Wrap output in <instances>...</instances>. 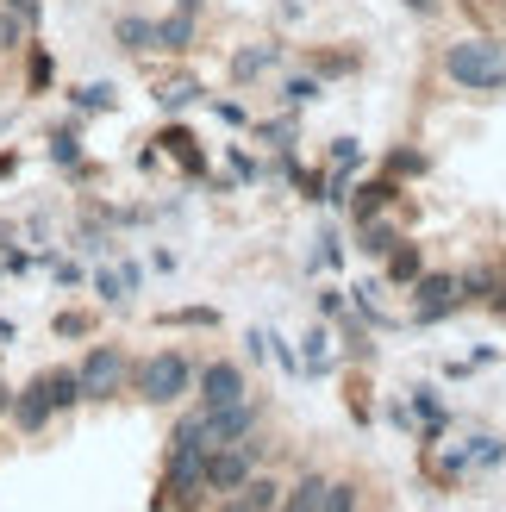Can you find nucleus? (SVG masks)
<instances>
[{
	"instance_id": "nucleus-41",
	"label": "nucleus",
	"mask_w": 506,
	"mask_h": 512,
	"mask_svg": "<svg viewBox=\"0 0 506 512\" xmlns=\"http://www.w3.org/2000/svg\"><path fill=\"white\" fill-rule=\"evenodd\" d=\"M7 406H13V394H7V388H0V413H7Z\"/></svg>"
},
{
	"instance_id": "nucleus-3",
	"label": "nucleus",
	"mask_w": 506,
	"mask_h": 512,
	"mask_svg": "<svg viewBox=\"0 0 506 512\" xmlns=\"http://www.w3.org/2000/svg\"><path fill=\"white\" fill-rule=\"evenodd\" d=\"M463 306H469V294H463L457 269H425L413 281V325H444V319H457Z\"/></svg>"
},
{
	"instance_id": "nucleus-24",
	"label": "nucleus",
	"mask_w": 506,
	"mask_h": 512,
	"mask_svg": "<svg viewBox=\"0 0 506 512\" xmlns=\"http://www.w3.org/2000/svg\"><path fill=\"white\" fill-rule=\"evenodd\" d=\"M50 163L57 169H82V119H69L50 132Z\"/></svg>"
},
{
	"instance_id": "nucleus-13",
	"label": "nucleus",
	"mask_w": 506,
	"mask_h": 512,
	"mask_svg": "<svg viewBox=\"0 0 506 512\" xmlns=\"http://www.w3.org/2000/svg\"><path fill=\"white\" fill-rule=\"evenodd\" d=\"M382 175H394V182H425V175H432V150L425 144H388Z\"/></svg>"
},
{
	"instance_id": "nucleus-7",
	"label": "nucleus",
	"mask_w": 506,
	"mask_h": 512,
	"mask_svg": "<svg viewBox=\"0 0 506 512\" xmlns=\"http://www.w3.org/2000/svg\"><path fill=\"white\" fill-rule=\"evenodd\" d=\"M200 413H207V438L213 444H238V438H250V431L263 425V400L244 394L232 406H200Z\"/></svg>"
},
{
	"instance_id": "nucleus-1",
	"label": "nucleus",
	"mask_w": 506,
	"mask_h": 512,
	"mask_svg": "<svg viewBox=\"0 0 506 512\" xmlns=\"http://www.w3.org/2000/svg\"><path fill=\"white\" fill-rule=\"evenodd\" d=\"M444 82L463 88V94H500L506 88V38L500 32H469L457 44H444Z\"/></svg>"
},
{
	"instance_id": "nucleus-17",
	"label": "nucleus",
	"mask_w": 506,
	"mask_h": 512,
	"mask_svg": "<svg viewBox=\"0 0 506 512\" xmlns=\"http://www.w3.org/2000/svg\"><path fill=\"white\" fill-rule=\"evenodd\" d=\"M307 69L319 75V82H344V75L363 69V50H332V44H319L313 57H307Z\"/></svg>"
},
{
	"instance_id": "nucleus-34",
	"label": "nucleus",
	"mask_w": 506,
	"mask_h": 512,
	"mask_svg": "<svg viewBox=\"0 0 506 512\" xmlns=\"http://www.w3.org/2000/svg\"><path fill=\"white\" fill-rule=\"evenodd\" d=\"M344 313H350V300H344V288H319V319H325V325H338Z\"/></svg>"
},
{
	"instance_id": "nucleus-16",
	"label": "nucleus",
	"mask_w": 506,
	"mask_h": 512,
	"mask_svg": "<svg viewBox=\"0 0 506 512\" xmlns=\"http://www.w3.org/2000/svg\"><path fill=\"white\" fill-rule=\"evenodd\" d=\"M400 238H407V232H400V213H382V219L357 225V250L369 256V263H382V256H388V250H394Z\"/></svg>"
},
{
	"instance_id": "nucleus-29",
	"label": "nucleus",
	"mask_w": 506,
	"mask_h": 512,
	"mask_svg": "<svg viewBox=\"0 0 506 512\" xmlns=\"http://www.w3.org/2000/svg\"><path fill=\"white\" fill-rule=\"evenodd\" d=\"M357 175H363V169H332V163H325V200H319V207H338V213H344V200H350V188H357Z\"/></svg>"
},
{
	"instance_id": "nucleus-39",
	"label": "nucleus",
	"mask_w": 506,
	"mask_h": 512,
	"mask_svg": "<svg viewBox=\"0 0 506 512\" xmlns=\"http://www.w3.org/2000/svg\"><path fill=\"white\" fill-rule=\"evenodd\" d=\"M482 363H500V350H494V344H475V350H469V369H482Z\"/></svg>"
},
{
	"instance_id": "nucleus-26",
	"label": "nucleus",
	"mask_w": 506,
	"mask_h": 512,
	"mask_svg": "<svg viewBox=\"0 0 506 512\" xmlns=\"http://www.w3.org/2000/svg\"><path fill=\"white\" fill-rule=\"evenodd\" d=\"M300 344H307V350H300V375H325V369H332V331H325V325H313Z\"/></svg>"
},
{
	"instance_id": "nucleus-37",
	"label": "nucleus",
	"mask_w": 506,
	"mask_h": 512,
	"mask_svg": "<svg viewBox=\"0 0 506 512\" xmlns=\"http://www.w3.org/2000/svg\"><path fill=\"white\" fill-rule=\"evenodd\" d=\"M400 7H407L413 19H438V13H444V0H400Z\"/></svg>"
},
{
	"instance_id": "nucleus-9",
	"label": "nucleus",
	"mask_w": 506,
	"mask_h": 512,
	"mask_svg": "<svg viewBox=\"0 0 506 512\" xmlns=\"http://www.w3.org/2000/svg\"><path fill=\"white\" fill-rule=\"evenodd\" d=\"M157 150H163V157L188 175V182H207V175H213V163H207V150H200V138L188 132V125H175V119L157 132Z\"/></svg>"
},
{
	"instance_id": "nucleus-19",
	"label": "nucleus",
	"mask_w": 506,
	"mask_h": 512,
	"mask_svg": "<svg viewBox=\"0 0 506 512\" xmlns=\"http://www.w3.org/2000/svg\"><path fill=\"white\" fill-rule=\"evenodd\" d=\"M119 107V88L113 82H82V88H69V113L75 119H94V113H113Z\"/></svg>"
},
{
	"instance_id": "nucleus-36",
	"label": "nucleus",
	"mask_w": 506,
	"mask_h": 512,
	"mask_svg": "<svg viewBox=\"0 0 506 512\" xmlns=\"http://www.w3.org/2000/svg\"><path fill=\"white\" fill-rule=\"evenodd\" d=\"M207 107H213V113H219L225 125H250V113L238 107V100H213V94H207Z\"/></svg>"
},
{
	"instance_id": "nucleus-25",
	"label": "nucleus",
	"mask_w": 506,
	"mask_h": 512,
	"mask_svg": "<svg viewBox=\"0 0 506 512\" xmlns=\"http://www.w3.org/2000/svg\"><path fill=\"white\" fill-rule=\"evenodd\" d=\"M238 494H244V506H250V512H275V506H282V494H288V488H282V481H275V475H263V469H257V475H250Z\"/></svg>"
},
{
	"instance_id": "nucleus-30",
	"label": "nucleus",
	"mask_w": 506,
	"mask_h": 512,
	"mask_svg": "<svg viewBox=\"0 0 506 512\" xmlns=\"http://www.w3.org/2000/svg\"><path fill=\"white\" fill-rule=\"evenodd\" d=\"M307 263L313 269H338L344 263V232H338V225H325V232H319V250L307 256Z\"/></svg>"
},
{
	"instance_id": "nucleus-6",
	"label": "nucleus",
	"mask_w": 506,
	"mask_h": 512,
	"mask_svg": "<svg viewBox=\"0 0 506 512\" xmlns=\"http://www.w3.org/2000/svg\"><path fill=\"white\" fill-rule=\"evenodd\" d=\"M250 394V381L238 363H225V356H213V363H200L194 369V406H232Z\"/></svg>"
},
{
	"instance_id": "nucleus-10",
	"label": "nucleus",
	"mask_w": 506,
	"mask_h": 512,
	"mask_svg": "<svg viewBox=\"0 0 506 512\" xmlns=\"http://www.w3.org/2000/svg\"><path fill=\"white\" fill-rule=\"evenodd\" d=\"M7 413H13V425L25 431V438H32V431H44L50 419H57V406H50V388H44V375H38V381H25V388L13 394V406H7Z\"/></svg>"
},
{
	"instance_id": "nucleus-31",
	"label": "nucleus",
	"mask_w": 506,
	"mask_h": 512,
	"mask_svg": "<svg viewBox=\"0 0 506 512\" xmlns=\"http://www.w3.org/2000/svg\"><path fill=\"white\" fill-rule=\"evenodd\" d=\"M363 506V488L357 481H332V488H325V500H319V512H357Z\"/></svg>"
},
{
	"instance_id": "nucleus-18",
	"label": "nucleus",
	"mask_w": 506,
	"mask_h": 512,
	"mask_svg": "<svg viewBox=\"0 0 506 512\" xmlns=\"http://www.w3.org/2000/svg\"><path fill=\"white\" fill-rule=\"evenodd\" d=\"M194 100H207V88H200V75H169V82H157V107L175 119V113H188Z\"/></svg>"
},
{
	"instance_id": "nucleus-40",
	"label": "nucleus",
	"mask_w": 506,
	"mask_h": 512,
	"mask_svg": "<svg viewBox=\"0 0 506 512\" xmlns=\"http://www.w3.org/2000/svg\"><path fill=\"white\" fill-rule=\"evenodd\" d=\"M213 512H250V506H244V494H219V506H213Z\"/></svg>"
},
{
	"instance_id": "nucleus-5",
	"label": "nucleus",
	"mask_w": 506,
	"mask_h": 512,
	"mask_svg": "<svg viewBox=\"0 0 506 512\" xmlns=\"http://www.w3.org/2000/svg\"><path fill=\"white\" fill-rule=\"evenodd\" d=\"M400 200H407V182H394V175H357V188H350V200H344V213H350V225H369V219H382V213H394Z\"/></svg>"
},
{
	"instance_id": "nucleus-2",
	"label": "nucleus",
	"mask_w": 506,
	"mask_h": 512,
	"mask_svg": "<svg viewBox=\"0 0 506 512\" xmlns=\"http://www.w3.org/2000/svg\"><path fill=\"white\" fill-rule=\"evenodd\" d=\"M132 388L144 406H175L182 394H194V356L188 350H150L132 369Z\"/></svg>"
},
{
	"instance_id": "nucleus-15",
	"label": "nucleus",
	"mask_w": 506,
	"mask_h": 512,
	"mask_svg": "<svg viewBox=\"0 0 506 512\" xmlns=\"http://www.w3.org/2000/svg\"><path fill=\"white\" fill-rule=\"evenodd\" d=\"M194 38H200V19H194V13L175 7V13H163V19H157V50H163V57H188Z\"/></svg>"
},
{
	"instance_id": "nucleus-42",
	"label": "nucleus",
	"mask_w": 506,
	"mask_h": 512,
	"mask_svg": "<svg viewBox=\"0 0 506 512\" xmlns=\"http://www.w3.org/2000/svg\"><path fill=\"white\" fill-rule=\"evenodd\" d=\"M275 512H288V506H275Z\"/></svg>"
},
{
	"instance_id": "nucleus-23",
	"label": "nucleus",
	"mask_w": 506,
	"mask_h": 512,
	"mask_svg": "<svg viewBox=\"0 0 506 512\" xmlns=\"http://www.w3.org/2000/svg\"><path fill=\"white\" fill-rule=\"evenodd\" d=\"M44 388H50V406H57V413H75V406H82V375H75L69 363L44 369Z\"/></svg>"
},
{
	"instance_id": "nucleus-12",
	"label": "nucleus",
	"mask_w": 506,
	"mask_h": 512,
	"mask_svg": "<svg viewBox=\"0 0 506 512\" xmlns=\"http://www.w3.org/2000/svg\"><path fill=\"white\" fill-rule=\"evenodd\" d=\"M113 44L125 50V57H157V19L119 13V19H113Z\"/></svg>"
},
{
	"instance_id": "nucleus-22",
	"label": "nucleus",
	"mask_w": 506,
	"mask_h": 512,
	"mask_svg": "<svg viewBox=\"0 0 506 512\" xmlns=\"http://www.w3.org/2000/svg\"><path fill=\"white\" fill-rule=\"evenodd\" d=\"M50 82H57V57H50V44H25V94H50Z\"/></svg>"
},
{
	"instance_id": "nucleus-32",
	"label": "nucleus",
	"mask_w": 506,
	"mask_h": 512,
	"mask_svg": "<svg viewBox=\"0 0 506 512\" xmlns=\"http://www.w3.org/2000/svg\"><path fill=\"white\" fill-rule=\"evenodd\" d=\"M157 325H219V313H213V306H169V313H157Z\"/></svg>"
},
{
	"instance_id": "nucleus-14",
	"label": "nucleus",
	"mask_w": 506,
	"mask_h": 512,
	"mask_svg": "<svg viewBox=\"0 0 506 512\" xmlns=\"http://www.w3.org/2000/svg\"><path fill=\"white\" fill-rule=\"evenodd\" d=\"M275 100H282V107H294V113H307V107H319V100H325V82H319L313 69H282Z\"/></svg>"
},
{
	"instance_id": "nucleus-20",
	"label": "nucleus",
	"mask_w": 506,
	"mask_h": 512,
	"mask_svg": "<svg viewBox=\"0 0 506 512\" xmlns=\"http://www.w3.org/2000/svg\"><path fill=\"white\" fill-rule=\"evenodd\" d=\"M250 132H257V144H269L275 157H282V150H294L300 144V113L294 107H282L275 119H263V125H250Z\"/></svg>"
},
{
	"instance_id": "nucleus-27",
	"label": "nucleus",
	"mask_w": 506,
	"mask_h": 512,
	"mask_svg": "<svg viewBox=\"0 0 506 512\" xmlns=\"http://www.w3.org/2000/svg\"><path fill=\"white\" fill-rule=\"evenodd\" d=\"M225 175H232V182H244V188H257V182H263L269 169H263L257 157H250L244 144H225Z\"/></svg>"
},
{
	"instance_id": "nucleus-11",
	"label": "nucleus",
	"mask_w": 506,
	"mask_h": 512,
	"mask_svg": "<svg viewBox=\"0 0 506 512\" xmlns=\"http://www.w3.org/2000/svg\"><path fill=\"white\" fill-rule=\"evenodd\" d=\"M419 275H425V244H419V238H400V244L382 256V281H388V288H413Z\"/></svg>"
},
{
	"instance_id": "nucleus-28",
	"label": "nucleus",
	"mask_w": 506,
	"mask_h": 512,
	"mask_svg": "<svg viewBox=\"0 0 506 512\" xmlns=\"http://www.w3.org/2000/svg\"><path fill=\"white\" fill-rule=\"evenodd\" d=\"M325 163H332V169H363L369 163V150H363V138H332V144H325Z\"/></svg>"
},
{
	"instance_id": "nucleus-38",
	"label": "nucleus",
	"mask_w": 506,
	"mask_h": 512,
	"mask_svg": "<svg viewBox=\"0 0 506 512\" xmlns=\"http://www.w3.org/2000/svg\"><path fill=\"white\" fill-rule=\"evenodd\" d=\"M50 269H57V281H63V288H75V281H82V269H75V263H63V256H50Z\"/></svg>"
},
{
	"instance_id": "nucleus-21",
	"label": "nucleus",
	"mask_w": 506,
	"mask_h": 512,
	"mask_svg": "<svg viewBox=\"0 0 506 512\" xmlns=\"http://www.w3.org/2000/svg\"><path fill=\"white\" fill-rule=\"evenodd\" d=\"M457 456H463V469H469V475H475V469L488 475V469H500V463H506V444L494 438V431H475L469 444H457Z\"/></svg>"
},
{
	"instance_id": "nucleus-33",
	"label": "nucleus",
	"mask_w": 506,
	"mask_h": 512,
	"mask_svg": "<svg viewBox=\"0 0 506 512\" xmlns=\"http://www.w3.org/2000/svg\"><path fill=\"white\" fill-rule=\"evenodd\" d=\"M94 294H100V300H107V306H119L125 294H132V281H125L119 269H94Z\"/></svg>"
},
{
	"instance_id": "nucleus-4",
	"label": "nucleus",
	"mask_w": 506,
	"mask_h": 512,
	"mask_svg": "<svg viewBox=\"0 0 506 512\" xmlns=\"http://www.w3.org/2000/svg\"><path fill=\"white\" fill-rule=\"evenodd\" d=\"M75 375H82V400H113L125 381H132V356L119 344H94L82 363H75Z\"/></svg>"
},
{
	"instance_id": "nucleus-8",
	"label": "nucleus",
	"mask_w": 506,
	"mask_h": 512,
	"mask_svg": "<svg viewBox=\"0 0 506 512\" xmlns=\"http://www.w3.org/2000/svg\"><path fill=\"white\" fill-rule=\"evenodd\" d=\"M282 63H288V44H282V38H263V44L232 50V57H225V75H232L238 88H250V82H263V75L282 69Z\"/></svg>"
},
{
	"instance_id": "nucleus-35",
	"label": "nucleus",
	"mask_w": 506,
	"mask_h": 512,
	"mask_svg": "<svg viewBox=\"0 0 506 512\" xmlns=\"http://www.w3.org/2000/svg\"><path fill=\"white\" fill-rule=\"evenodd\" d=\"M50 331H57V338H88L94 319L88 313H57V319H50Z\"/></svg>"
}]
</instances>
